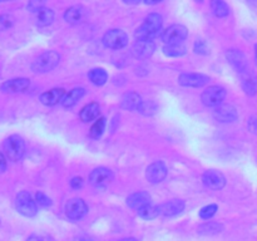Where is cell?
I'll return each mask as SVG.
<instances>
[{
	"label": "cell",
	"mask_w": 257,
	"mask_h": 241,
	"mask_svg": "<svg viewBox=\"0 0 257 241\" xmlns=\"http://www.w3.org/2000/svg\"><path fill=\"white\" fill-rule=\"evenodd\" d=\"M162 24V17L157 13H152L146 18L145 23L136 30V38L137 40H152L153 38L160 34Z\"/></svg>",
	"instance_id": "obj_1"
},
{
	"label": "cell",
	"mask_w": 257,
	"mask_h": 241,
	"mask_svg": "<svg viewBox=\"0 0 257 241\" xmlns=\"http://www.w3.org/2000/svg\"><path fill=\"white\" fill-rule=\"evenodd\" d=\"M3 150L10 161H19L25 153V142L20 136L12 135L4 141Z\"/></svg>",
	"instance_id": "obj_2"
},
{
	"label": "cell",
	"mask_w": 257,
	"mask_h": 241,
	"mask_svg": "<svg viewBox=\"0 0 257 241\" xmlns=\"http://www.w3.org/2000/svg\"><path fill=\"white\" fill-rule=\"evenodd\" d=\"M60 55L54 50H48L37 58L32 64V70L34 73H47L54 69L59 64Z\"/></svg>",
	"instance_id": "obj_3"
},
{
	"label": "cell",
	"mask_w": 257,
	"mask_h": 241,
	"mask_svg": "<svg viewBox=\"0 0 257 241\" xmlns=\"http://www.w3.org/2000/svg\"><path fill=\"white\" fill-rule=\"evenodd\" d=\"M15 208L20 215L25 217H33L37 215L38 206L37 201L33 200L28 191H20L15 197Z\"/></svg>",
	"instance_id": "obj_4"
},
{
	"label": "cell",
	"mask_w": 257,
	"mask_h": 241,
	"mask_svg": "<svg viewBox=\"0 0 257 241\" xmlns=\"http://www.w3.org/2000/svg\"><path fill=\"white\" fill-rule=\"evenodd\" d=\"M226 89L220 85H212L208 87L207 89L203 90L202 95H201V100L207 107H218L222 104V102L226 98Z\"/></svg>",
	"instance_id": "obj_5"
},
{
	"label": "cell",
	"mask_w": 257,
	"mask_h": 241,
	"mask_svg": "<svg viewBox=\"0 0 257 241\" xmlns=\"http://www.w3.org/2000/svg\"><path fill=\"white\" fill-rule=\"evenodd\" d=\"M103 44L109 49H122L128 44V35L120 29L108 30L103 37Z\"/></svg>",
	"instance_id": "obj_6"
},
{
	"label": "cell",
	"mask_w": 257,
	"mask_h": 241,
	"mask_svg": "<svg viewBox=\"0 0 257 241\" xmlns=\"http://www.w3.org/2000/svg\"><path fill=\"white\" fill-rule=\"evenodd\" d=\"M188 30L185 25L175 24L171 25L163 33L161 34V39L166 43V44H173V43H182L183 40L187 38Z\"/></svg>",
	"instance_id": "obj_7"
},
{
	"label": "cell",
	"mask_w": 257,
	"mask_h": 241,
	"mask_svg": "<svg viewBox=\"0 0 257 241\" xmlns=\"http://www.w3.org/2000/svg\"><path fill=\"white\" fill-rule=\"evenodd\" d=\"M88 212L87 203L82 198H72L65 205V213L69 220L77 221L84 217Z\"/></svg>",
	"instance_id": "obj_8"
},
{
	"label": "cell",
	"mask_w": 257,
	"mask_h": 241,
	"mask_svg": "<svg viewBox=\"0 0 257 241\" xmlns=\"http://www.w3.org/2000/svg\"><path fill=\"white\" fill-rule=\"evenodd\" d=\"M113 180V172L109 168L105 167H98L93 170L89 175V182L90 185L94 187L103 188L107 187Z\"/></svg>",
	"instance_id": "obj_9"
},
{
	"label": "cell",
	"mask_w": 257,
	"mask_h": 241,
	"mask_svg": "<svg viewBox=\"0 0 257 241\" xmlns=\"http://www.w3.org/2000/svg\"><path fill=\"white\" fill-rule=\"evenodd\" d=\"M226 58H227L228 63L232 65L233 69L238 72L240 74L248 72V62L246 55L243 54L241 50L238 49H228L226 52Z\"/></svg>",
	"instance_id": "obj_10"
},
{
	"label": "cell",
	"mask_w": 257,
	"mask_h": 241,
	"mask_svg": "<svg viewBox=\"0 0 257 241\" xmlns=\"http://www.w3.org/2000/svg\"><path fill=\"white\" fill-rule=\"evenodd\" d=\"M210 82V77L202 73H183L178 77V83L183 87L200 88Z\"/></svg>",
	"instance_id": "obj_11"
},
{
	"label": "cell",
	"mask_w": 257,
	"mask_h": 241,
	"mask_svg": "<svg viewBox=\"0 0 257 241\" xmlns=\"http://www.w3.org/2000/svg\"><path fill=\"white\" fill-rule=\"evenodd\" d=\"M155 50L156 44L152 40H137L133 44L131 53L136 59H147L155 53Z\"/></svg>",
	"instance_id": "obj_12"
},
{
	"label": "cell",
	"mask_w": 257,
	"mask_h": 241,
	"mask_svg": "<svg viewBox=\"0 0 257 241\" xmlns=\"http://www.w3.org/2000/svg\"><path fill=\"white\" fill-rule=\"evenodd\" d=\"M202 181L206 187L211 190H221L226 185V177L222 172L216 170H208L203 173Z\"/></svg>",
	"instance_id": "obj_13"
},
{
	"label": "cell",
	"mask_w": 257,
	"mask_h": 241,
	"mask_svg": "<svg viewBox=\"0 0 257 241\" xmlns=\"http://www.w3.org/2000/svg\"><path fill=\"white\" fill-rule=\"evenodd\" d=\"M166 176H167V167L161 161L151 163L147 167V171H146V177H147L148 182L153 183V185L162 182Z\"/></svg>",
	"instance_id": "obj_14"
},
{
	"label": "cell",
	"mask_w": 257,
	"mask_h": 241,
	"mask_svg": "<svg viewBox=\"0 0 257 241\" xmlns=\"http://www.w3.org/2000/svg\"><path fill=\"white\" fill-rule=\"evenodd\" d=\"M213 117L216 120L221 123H231L237 119V109L233 105L230 104H221L216 107L213 110Z\"/></svg>",
	"instance_id": "obj_15"
},
{
	"label": "cell",
	"mask_w": 257,
	"mask_h": 241,
	"mask_svg": "<svg viewBox=\"0 0 257 241\" xmlns=\"http://www.w3.org/2000/svg\"><path fill=\"white\" fill-rule=\"evenodd\" d=\"M30 85V80L28 78H14L9 79L0 85V90L3 93H19L27 89Z\"/></svg>",
	"instance_id": "obj_16"
},
{
	"label": "cell",
	"mask_w": 257,
	"mask_h": 241,
	"mask_svg": "<svg viewBox=\"0 0 257 241\" xmlns=\"http://www.w3.org/2000/svg\"><path fill=\"white\" fill-rule=\"evenodd\" d=\"M185 202L182 200H172L168 202L160 205V212L161 215L167 216V217H172V216L180 215L183 210H185Z\"/></svg>",
	"instance_id": "obj_17"
},
{
	"label": "cell",
	"mask_w": 257,
	"mask_h": 241,
	"mask_svg": "<svg viewBox=\"0 0 257 241\" xmlns=\"http://www.w3.org/2000/svg\"><path fill=\"white\" fill-rule=\"evenodd\" d=\"M64 94L65 90L63 88H53V89L43 93L39 99L44 105L52 107V105H55L59 102H62L63 98H64Z\"/></svg>",
	"instance_id": "obj_18"
},
{
	"label": "cell",
	"mask_w": 257,
	"mask_h": 241,
	"mask_svg": "<svg viewBox=\"0 0 257 241\" xmlns=\"http://www.w3.org/2000/svg\"><path fill=\"white\" fill-rule=\"evenodd\" d=\"M151 203V195L146 191H140V192H135L127 197V205L131 208H136L140 210L141 207Z\"/></svg>",
	"instance_id": "obj_19"
},
{
	"label": "cell",
	"mask_w": 257,
	"mask_h": 241,
	"mask_svg": "<svg viewBox=\"0 0 257 241\" xmlns=\"http://www.w3.org/2000/svg\"><path fill=\"white\" fill-rule=\"evenodd\" d=\"M241 85L246 94L255 95L257 93V77L250 70L241 74Z\"/></svg>",
	"instance_id": "obj_20"
},
{
	"label": "cell",
	"mask_w": 257,
	"mask_h": 241,
	"mask_svg": "<svg viewBox=\"0 0 257 241\" xmlns=\"http://www.w3.org/2000/svg\"><path fill=\"white\" fill-rule=\"evenodd\" d=\"M85 15V9L80 5H73V7L68 8L67 12L64 13V19L65 22L69 24H79L83 20Z\"/></svg>",
	"instance_id": "obj_21"
},
{
	"label": "cell",
	"mask_w": 257,
	"mask_h": 241,
	"mask_svg": "<svg viewBox=\"0 0 257 241\" xmlns=\"http://www.w3.org/2000/svg\"><path fill=\"white\" fill-rule=\"evenodd\" d=\"M141 103H142L141 95L136 92H130L125 93L122 97V99H120V107L125 110H133L137 109Z\"/></svg>",
	"instance_id": "obj_22"
},
{
	"label": "cell",
	"mask_w": 257,
	"mask_h": 241,
	"mask_svg": "<svg viewBox=\"0 0 257 241\" xmlns=\"http://www.w3.org/2000/svg\"><path fill=\"white\" fill-rule=\"evenodd\" d=\"M99 110L100 107L98 103H89V104H87L82 110H80V119H82L83 122H92L93 119H97L98 118Z\"/></svg>",
	"instance_id": "obj_23"
},
{
	"label": "cell",
	"mask_w": 257,
	"mask_h": 241,
	"mask_svg": "<svg viewBox=\"0 0 257 241\" xmlns=\"http://www.w3.org/2000/svg\"><path fill=\"white\" fill-rule=\"evenodd\" d=\"M84 93H85L84 88H74V89L70 90V92L63 98V100L60 103H62L63 107L65 108L73 107V105H75L78 102H79V99L84 95Z\"/></svg>",
	"instance_id": "obj_24"
},
{
	"label": "cell",
	"mask_w": 257,
	"mask_h": 241,
	"mask_svg": "<svg viewBox=\"0 0 257 241\" xmlns=\"http://www.w3.org/2000/svg\"><path fill=\"white\" fill-rule=\"evenodd\" d=\"M187 52V48L183 43H173V44H166L163 47V53L165 55L171 58H178L182 57Z\"/></svg>",
	"instance_id": "obj_25"
},
{
	"label": "cell",
	"mask_w": 257,
	"mask_h": 241,
	"mask_svg": "<svg viewBox=\"0 0 257 241\" xmlns=\"http://www.w3.org/2000/svg\"><path fill=\"white\" fill-rule=\"evenodd\" d=\"M211 9L217 18H226L230 14V7L225 0H211Z\"/></svg>",
	"instance_id": "obj_26"
},
{
	"label": "cell",
	"mask_w": 257,
	"mask_h": 241,
	"mask_svg": "<svg viewBox=\"0 0 257 241\" xmlns=\"http://www.w3.org/2000/svg\"><path fill=\"white\" fill-rule=\"evenodd\" d=\"M222 230H223V226L218 222H213V221L202 223V225L198 227V232H200L201 235H206V236L217 235V233H220Z\"/></svg>",
	"instance_id": "obj_27"
},
{
	"label": "cell",
	"mask_w": 257,
	"mask_h": 241,
	"mask_svg": "<svg viewBox=\"0 0 257 241\" xmlns=\"http://www.w3.org/2000/svg\"><path fill=\"white\" fill-rule=\"evenodd\" d=\"M88 78L95 85H103L108 80V74L102 68H94L88 73Z\"/></svg>",
	"instance_id": "obj_28"
},
{
	"label": "cell",
	"mask_w": 257,
	"mask_h": 241,
	"mask_svg": "<svg viewBox=\"0 0 257 241\" xmlns=\"http://www.w3.org/2000/svg\"><path fill=\"white\" fill-rule=\"evenodd\" d=\"M161 215L160 212V207L158 206H153V205H146L143 207H141L138 210V216L142 217L143 220H153V218L158 217Z\"/></svg>",
	"instance_id": "obj_29"
},
{
	"label": "cell",
	"mask_w": 257,
	"mask_h": 241,
	"mask_svg": "<svg viewBox=\"0 0 257 241\" xmlns=\"http://www.w3.org/2000/svg\"><path fill=\"white\" fill-rule=\"evenodd\" d=\"M53 20H54V12L52 9L44 8L37 14V24L39 27H48L52 24Z\"/></svg>",
	"instance_id": "obj_30"
},
{
	"label": "cell",
	"mask_w": 257,
	"mask_h": 241,
	"mask_svg": "<svg viewBox=\"0 0 257 241\" xmlns=\"http://www.w3.org/2000/svg\"><path fill=\"white\" fill-rule=\"evenodd\" d=\"M104 128H105V118L104 117H100L95 120L94 125L92 126L89 131V136L93 138V140H98L100 136L103 135L104 132Z\"/></svg>",
	"instance_id": "obj_31"
},
{
	"label": "cell",
	"mask_w": 257,
	"mask_h": 241,
	"mask_svg": "<svg viewBox=\"0 0 257 241\" xmlns=\"http://www.w3.org/2000/svg\"><path fill=\"white\" fill-rule=\"evenodd\" d=\"M137 110L143 115H153L158 110V105L152 100H142Z\"/></svg>",
	"instance_id": "obj_32"
},
{
	"label": "cell",
	"mask_w": 257,
	"mask_h": 241,
	"mask_svg": "<svg viewBox=\"0 0 257 241\" xmlns=\"http://www.w3.org/2000/svg\"><path fill=\"white\" fill-rule=\"evenodd\" d=\"M217 205L215 203H211V205L205 206L200 210V217L203 218V220H210L211 217L215 216V213L217 212Z\"/></svg>",
	"instance_id": "obj_33"
},
{
	"label": "cell",
	"mask_w": 257,
	"mask_h": 241,
	"mask_svg": "<svg viewBox=\"0 0 257 241\" xmlns=\"http://www.w3.org/2000/svg\"><path fill=\"white\" fill-rule=\"evenodd\" d=\"M14 25V18L9 14L0 15V32L10 29Z\"/></svg>",
	"instance_id": "obj_34"
},
{
	"label": "cell",
	"mask_w": 257,
	"mask_h": 241,
	"mask_svg": "<svg viewBox=\"0 0 257 241\" xmlns=\"http://www.w3.org/2000/svg\"><path fill=\"white\" fill-rule=\"evenodd\" d=\"M45 3H47V0H29V3H28V10L38 14L40 10L45 8Z\"/></svg>",
	"instance_id": "obj_35"
},
{
	"label": "cell",
	"mask_w": 257,
	"mask_h": 241,
	"mask_svg": "<svg viewBox=\"0 0 257 241\" xmlns=\"http://www.w3.org/2000/svg\"><path fill=\"white\" fill-rule=\"evenodd\" d=\"M35 201H37L38 205L42 206V207H49V206L52 205V200L43 192H37V195H35Z\"/></svg>",
	"instance_id": "obj_36"
},
{
	"label": "cell",
	"mask_w": 257,
	"mask_h": 241,
	"mask_svg": "<svg viewBox=\"0 0 257 241\" xmlns=\"http://www.w3.org/2000/svg\"><path fill=\"white\" fill-rule=\"evenodd\" d=\"M193 50H195V53H197V54H208V47L207 44H206L205 40L198 39L197 42L195 43Z\"/></svg>",
	"instance_id": "obj_37"
},
{
	"label": "cell",
	"mask_w": 257,
	"mask_h": 241,
	"mask_svg": "<svg viewBox=\"0 0 257 241\" xmlns=\"http://www.w3.org/2000/svg\"><path fill=\"white\" fill-rule=\"evenodd\" d=\"M247 128H248V131H250L251 133H253V135H257V114L248 118Z\"/></svg>",
	"instance_id": "obj_38"
},
{
	"label": "cell",
	"mask_w": 257,
	"mask_h": 241,
	"mask_svg": "<svg viewBox=\"0 0 257 241\" xmlns=\"http://www.w3.org/2000/svg\"><path fill=\"white\" fill-rule=\"evenodd\" d=\"M70 186L74 190H79V188L83 187V180L80 177H73L72 181H70Z\"/></svg>",
	"instance_id": "obj_39"
},
{
	"label": "cell",
	"mask_w": 257,
	"mask_h": 241,
	"mask_svg": "<svg viewBox=\"0 0 257 241\" xmlns=\"http://www.w3.org/2000/svg\"><path fill=\"white\" fill-rule=\"evenodd\" d=\"M27 241H50V238L44 235H32L27 238Z\"/></svg>",
	"instance_id": "obj_40"
},
{
	"label": "cell",
	"mask_w": 257,
	"mask_h": 241,
	"mask_svg": "<svg viewBox=\"0 0 257 241\" xmlns=\"http://www.w3.org/2000/svg\"><path fill=\"white\" fill-rule=\"evenodd\" d=\"M7 170V158H5L4 153L0 152V173H3Z\"/></svg>",
	"instance_id": "obj_41"
},
{
	"label": "cell",
	"mask_w": 257,
	"mask_h": 241,
	"mask_svg": "<svg viewBox=\"0 0 257 241\" xmlns=\"http://www.w3.org/2000/svg\"><path fill=\"white\" fill-rule=\"evenodd\" d=\"M75 241H94L92 237H89V236L87 235H79L75 237Z\"/></svg>",
	"instance_id": "obj_42"
},
{
	"label": "cell",
	"mask_w": 257,
	"mask_h": 241,
	"mask_svg": "<svg viewBox=\"0 0 257 241\" xmlns=\"http://www.w3.org/2000/svg\"><path fill=\"white\" fill-rule=\"evenodd\" d=\"M145 2H146V4H148V5H156V4H158V3L162 2V0H145Z\"/></svg>",
	"instance_id": "obj_43"
},
{
	"label": "cell",
	"mask_w": 257,
	"mask_h": 241,
	"mask_svg": "<svg viewBox=\"0 0 257 241\" xmlns=\"http://www.w3.org/2000/svg\"><path fill=\"white\" fill-rule=\"evenodd\" d=\"M123 2L127 3V4H138L141 0H123Z\"/></svg>",
	"instance_id": "obj_44"
},
{
	"label": "cell",
	"mask_w": 257,
	"mask_h": 241,
	"mask_svg": "<svg viewBox=\"0 0 257 241\" xmlns=\"http://www.w3.org/2000/svg\"><path fill=\"white\" fill-rule=\"evenodd\" d=\"M118 241H138V240L135 237H127V238H122V240H118Z\"/></svg>",
	"instance_id": "obj_45"
},
{
	"label": "cell",
	"mask_w": 257,
	"mask_h": 241,
	"mask_svg": "<svg viewBox=\"0 0 257 241\" xmlns=\"http://www.w3.org/2000/svg\"><path fill=\"white\" fill-rule=\"evenodd\" d=\"M255 62H256V65H257V44L255 45Z\"/></svg>",
	"instance_id": "obj_46"
},
{
	"label": "cell",
	"mask_w": 257,
	"mask_h": 241,
	"mask_svg": "<svg viewBox=\"0 0 257 241\" xmlns=\"http://www.w3.org/2000/svg\"><path fill=\"white\" fill-rule=\"evenodd\" d=\"M4 2H12V0H0V3H4Z\"/></svg>",
	"instance_id": "obj_47"
}]
</instances>
